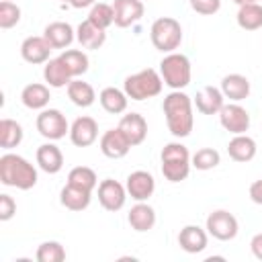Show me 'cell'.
Masks as SVG:
<instances>
[{
    "mask_svg": "<svg viewBox=\"0 0 262 262\" xmlns=\"http://www.w3.org/2000/svg\"><path fill=\"white\" fill-rule=\"evenodd\" d=\"M113 10H115V27L119 29H127L139 23L145 12L143 0H115Z\"/></svg>",
    "mask_w": 262,
    "mask_h": 262,
    "instance_id": "cell-14",
    "label": "cell"
},
{
    "mask_svg": "<svg viewBox=\"0 0 262 262\" xmlns=\"http://www.w3.org/2000/svg\"><path fill=\"white\" fill-rule=\"evenodd\" d=\"M162 111L166 115V125L168 131L182 139L188 137L192 127H194V115H192V98L182 92V90H172L170 94L164 96Z\"/></svg>",
    "mask_w": 262,
    "mask_h": 262,
    "instance_id": "cell-1",
    "label": "cell"
},
{
    "mask_svg": "<svg viewBox=\"0 0 262 262\" xmlns=\"http://www.w3.org/2000/svg\"><path fill=\"white\" fill-rule=\"evenodd\" d=\"M43 78H45V82H47L49 88H68V84L74 80L70 76V72L66 70V66L61 63L59 57H53V59H49L45 63Z\"/></svg>",
    "mask_w": 262,
    "mask_h": 262,
    "instance_id": "cell-28",
    "label": "cell"
},
{
    "mask_svg": "<svg viewBox=\"0 0 262 262\" xmlns=\"http://www.w3.org/2000/svg\"><path fill=\"white\" fill-rule=\"evenodd\" d=\"M125 188L133 201H147L156 190V180L147 170H135L127 176Z\"/></svg>",
    "mask_w": 262,
    "mask_h": 262,
    "instance_id": "cell-13",
    "label": "cell"
},
{
    "mask_svg": "<svg viewBox=\"0 0 262 262\" xmlns=\"http://www.w3.org/2000/svg\"><path fill=\"white\" fill-rule=\"evenodd\" d=\"M237 6H244V4H254V2H258V0H233Z\"/></svg>",
    "mask_w": 262,
    "mask_h": 262,
    "instance_id": "cell-43",
    "label": "cell"
},
{
    "mask_svg": "<svg viewBox=\"0 0 262 262\" xmlns=\"http://www.w3.org/2000/svg\"><path fill=\"white\" fill-rule=\"evenodd\" d=\"M250 199H252V203L262 205V178H258L250 184Z\"/></svg>",
    "mask_w": 262,
    "mask_h": 262,
    "instance_id": "cell-40",
    "label": "cell"
},
{
    "mask_svg": "<svg viewBox=\"0 0 262 262\" xmlns=\"http://www.w3.org/2000/svg\"><path fill=\"white\" fill-rule=\"evenodd\" d=\"M98 100H100V106L111 113V115H121L127 111V104H129V96L125 94V90H119L115 86H106L100 90L98 94Z\"/></svg>",
    "mask_w": 262,
    "mask_h": 262,
    "instance_id": "cell-27",
    "label": "cell"
},
{
    "mask_svg": "<svg viewBox=\"0 0 262 262\" xmlns=\"http://www.w3.org/2000/svg\"><path fill=\"white\" fill-rule=\"evenodd\" d=\"M117 127L125 133V137L129 139L131 145H139L147 137V121L139 113H127V115H123Z\"/></svg>",
    "mask_w": 262,
    "mask_h": 262,
    "instance_id": "cell-17",
    "label": "cell"
},
{
    "mask_svg": "<svg viewBox=\"0 0 262 262\" xmlns=\"http://www.w3.org/2000/svg\"><path fill=\"white\" fill-rule=\"evenodd\" d=\"M76 39H78V43H80L84 49H100V47L104 45V41H106V33H104V29L92 25V23L86 18V20H82V23L78 25V29H76Z\"/></svg>",
    "mask_w": 262,
    "mask_h": 262,
    "instance_id": "cell-24",
    "label": "cell"
},
{
    "mask_svg": "<svg viewBox=\"0 0 262 262\" xmlns=\"http://www.w3.org/2000/svg\"><path fill=\"white\" fill-rule=\"evenodd\" d=\"M151 45L162 53H172L182 43V27L172 16H160L149 27Z\"/></svg>",
    "mask_w": 262,
    "mask_h": 262,
    "instance_id": "cell-6",
    "label": "cell"
},
{
    "mask_svg": "<svg viewBox=\"0 0 262 262\" xmlns=\"http://www.w3.org/2000/svg\"><path fill=\"white\" fill-rule=\"evenodd\" d=\"M18 20H20V8L10 0H2L0 2V29H12L18 25Z\"/></svg>",
    "mask_w": 262,
    "mask_h": 262,
    "instance_id": "cell-37",
    "label": "cell"
},
{
    "mask_svg": "<svg viewBox=\"0 0 262 262\" xmlns=\"http://www.w3.org/2000/svg\"><path fill=\"white\" fill-rule=\"evenodd\" d=\"M68 184H74L78 188H84V190H94L98 186V178H96V172L88 166H76L70 170L68 174Z\"/></svg>",
    "mask_w": 262,
    "mask_h": 262,
    "instance_id": "cell-33",
    "label": "cell"
},
{
    "mask_svg": "<svg viewBox=\"0 0 262 262\" xmlns=\"http://www.w3.org/2000/svg\"><path fill=\"white\" fill-rule=\"evenodd\" d=\"M235 20H237L239 29H244V31H258L262 27V4L254 2V4L239 6Z\"/></svg>",
    "mask_w": 262,
    "mask_h": 262,
    "instance_id": "cell-31",
    "label": "cell"
},
{
    "mask_svg": "<svg viewBox=\"0 0 262 262\" xmlns=\"http://www.w3.org/2000/svg\"><path fill=\"white\" fill-rule=\"evenodd\" d=\"M221 92L231 102H242L250 96V80L244 74H227L221 80Z\"/></svg>",
    "mask_w": 262,
    "mask_h": 262,
    "instance_id": "cell-22",
    "label": "cell"
},
{
    "mask_svg": "<svg viewBox=\"0 0 262 262\" xmlns=\"http://www.w3.org/2000/svg\"><path fill=\"white\" fill-rule=\"evenodd\" d=\"M88 20L100 29H108L111 25H115V10L113 4H104V2H96L94 6H90L88 12Z\"/></svg>",
    "mask_w": 262,
    "mask_h": 262,
    "instance_id": "cell-34",
    "label": "cell"
},
{
    "mask_svg": "<svg viewBox=\"0 0 262 262\" xmlns=\"http://www.w3.org/2000/svg\"><path fill=\"white\" fill-rule=\"evenodd\" d=\"M209 242V233L207 229L199 227V225H184L178 233V246L186 252V254H199L207 248Z\"/></svg>",
    "mask_w": 262,
    "mask_h": 262,
    "instance_id": "cell-18",
    "label": "cell"
},
{
    "mask_svg": "<svg viewBox=\"0 0 262 262\" xmlns=\"http://www.w3.org/2000/svg\"><path fill=\"white\" fill-rule=\"evenodd\" d=\"M250 250H252V254H254L258 260H262V233H256V235L252 237Z\"/></svg>",
    "mask_w": 262,
    "mask_h": 262,
    "instance_id": "cell-41",
    "label": "cell"
},
{
    "mask_svg": "<svg viewBox=\"0 0 262 262\" xmlns=\"http://www.w3.org/2000/svg\"><path fill=\"white\" fill-rule=\"evenodd\" d=\"M127 221H129L131 229H135L137 233H145V231L154 229V225H156V211L145 201H137V205L131 207Z\"/></svg>",
    "mask_w": 262,
    "mask_h": 262,
    "instance_id": "cell-21",
    "label": "cell"
},
{
    "mask_svg": "<svg viewBox=\"0 0 262 262\" xmlns=\"http://www.w3.org/2000/svg\"><path fill=\"white\" fill-rule=\"evenodd\" d=\"M51 51L53 47L47 43V39L41 35V37H27L23 43H20V57L27 61V63H47L51 57Z\"/></svg>",
    "mask_w": 262,
    "mask_h": 262,
    "instance_id": "cell-15",
    "label": "cell"
},
{
    "mask_svg": "<svg viewBox=\"0 0 262 262\" xmlns=\"http://www.w3.org/2000/svg\"><path fill=\"white\" fill-rule=\"evenodd\" d=\"M90 201H92V192L90 190L78 188V186L68 184V182L59 192V203L70 211H84V209H88Z\"/></svg>",
    "mask_w": 262,
    "mask_h": 262,
    "instance_id": "cell-26",
    "label": "cell"
},
{
    "mask_svg": "<svg viewBox=\"0 0 262 262\" xmlns=\"http://www.w3.org/2000/svg\"><path fill=\"white\" fill-rule=\"evenodd\" d=\"M98 145H100L102 156H106V158H111V160H121V158H125V156L129 154V149L133 147V145L129 143V139L125 137V133H123L119 127L104 131V133L100 135Z\"/></svg>",
    "mask_w": 262,
    "mask_h": 262,
    "instance_id": "cell-11",
    "label": "cell"
},
{
    "mask_svg": "<svg viewBox=\"0 0 262 262\" xmlns=\"http://www.w3.org/2000/svg\"><path fill=\"white\" fill-rule=\"evenodd\" d=\"M35 160H37V166L47 174H57L63 168V154L53 141L39 145Z\"/></svg>",
    "mask_w": 262,
    "mask_h": 262,
    "instance_id": "cell-20",
    "label": "cell"
},
{
    "mask_svg": "<svg viewBox=\"0 0 262 262\" xmlns=\"http://www.w3.org/2000/svg\"><path fill=\"white\" fill-rule=\"evenodd\" d=\"M188 2L196 14H205V16H211L221 8V0H188Z\"/></svg>",
    "mask_w": 262,
    "mask_h": 262,
    "instance_id": "cell-38",
    "label": "cell"
},
{
    "mask_svg": "<svg viewBox=\"0 0 262 262\" xmlns=\"http://www.w3.org/2000/svg\"><path fill=\"white\" fill-rule=\"evenodd\" d=\"M23 141V127L14 119H2L0 121V147L12 149Z\"/></svg>",
    "mask_w": 262,
    "mask_h": 262,
    "instance_id": "cell-32",
    "label": "cell"
},
{
    "mask_svg": "<svg viewBox=\"0 0 262 262\" xmlns=\"http://www.w3.org/2000/svg\"><path fill=\"white\" fill-rule=\"evenodd\" d=\"M190 162H192V168L205 172V170L217 168L219 162H221V156H219V151H217L215 147H201V149L190 158Z\"/></svg>",
    "mask_w": 262,
    "mask_h": 262,
    "instance_id": "cell-35",
    "label": "cell"
},
{
    "mask_svg": "<svg viewBox=\"0 0 262 262\" xmlns=\"http://www.w3.org/2000/svg\"><path fill=\"white\" fill-rule=\"evenodd\" d=\"M256 141L246 135V133H239V135H233L227 143V154L233 162H250L254 160L256 156Z\"/></svg>",
    "mask_w": 262,
    "mask_h": 262,
    "instance_id": "cell-25",
    "label": "cell"
},
{
    "mask_svg": "<svg viewBox=\"0 0 262 262\" xmlns=\"http://www.w3.org/2000/svg\"><path fill=\"white\" fill-rule=\"evenodd\" d=\"M16 213V203L10 194H0V221H10Z\"/></svg>",
    "mask_w": 262,
    "mask_h": 262,
    "instance_id": "cell-39",
    "label": "cell"
},
{
    "mask_svg": "<svg viewBox=\"0 0 262 262\" xmlns=\"http://www.w3.org/2000/svg\"><path fill=\"white\" fill-rule=\"evenodd\" d=\"M160 76H162L164 84L172 90L186 88L190 84V78H192L190 59L184 53H178V51L166 53L164 59L160 61Z\"/></svg>",
    "mask_w": 262,
    "mask_h": 262,
    "instance_id": "cell-5",
    "label": "cell"
},
{
    "mask_svg": "<svg viewBox=\"0 0 262 262\" xmlns=\"http://www.w3.org/2000/svg\"><path fill=\"white\" fill-rule=\"evenodd\" d=\"M66 4H70L72 8H88V6H94L96 0H63Z\"/></svg>",
    "mask_w": 262,
    "mask_h": 262,
    "instance_id": "cell-42",
    "label": "cell"
},
{
    "mask_svg": "<svg viewBox=\"0 0 262 262\" xmlns=\"http://www.w3.org/2000/svg\"><path fill=\"white\" fill-rule=\"evenodd\" d=\"M190 151L186 145H182L180 141H172L166 143L160 160H162V174L168 182H182L188 178L192 162H190Z\"/></svg>",
    "mask_w": 262,
    "mask_h": 262,
    "instance_id": "cell-3",
    "label": "cell"
},
{
    "mask_svg": "<svg viewBox=\"0 0 262 262\" xmlns=\"http://www.w3.org/2000/svg\"><path fill=\"white\" fill-rule=\"evenodd\" d=\"M49 98H51V92H49V86L47 84H39V82H33V84H27L20 92V100L27 108L31 111H43L47 108L49 104Z\"/></svg>",
    "mask_w": 262,
    "mask_h": 262,
    "instance_id": "cell-23",
    "label": "cell"
},
{
    "mask_svg": "<svg viewBox=\"0 0 262 262\" xmlns=\"http://www.w3.org/2000/svg\"><path fill=\"white\" fill-rule=\"evenodd\" d=\"M219 123L231 135H239L250 129V113L239 102H229L219 111Z\"/></svg>",
    "mask_w": 262,
    "mask_h": 262,
    "instance_id": "cell-9",
    "label": "cell"
},
{
    "mask_svg": "<svg viewBox=\"0 0 262 262\" xmlns=\"http://www.w3.org/2000/svg\"><path fill=\"white\" fill-rule=\"evenodd\" d=\"M43 37L47 39V43L53 47V49H66L74 43L76 39V31L70 23H63V20H55V23H49L43 31Z\"/></svg>",
    "mask_w": 262,
    "mask_h": 262,
    "instance_id": "cell-19",
    "label": "cell"
},
{
    "mask_svg": "<svg viewBox=\"0 0 262 262\" xmlns=\"http://www.w3.org/2000/svg\"><path fill=\"white\" fill-rule=\"evenodd\" d=\"M205 229H207V233L211 237H215L219 242H229V239H233L237 235L239 223H237L233 213H229L225 209H217V211L207 215Z\"/></svg>",
    "mask_w": 262,
    "mask_h": 262,
    "instance_id": "cell-7",
    "label": "cell"
},
{
    "mask_svg": "<svg viewBox=\"0 0 262 262\" xmlns=\"http://www.w3.org/2000/svg\"><path fill=\"white\" fill-rule=\"evenodd\" d=\"M225 104V96L217 86H203L194 96V106L201 115H219Z\"/></svg>",
    "mask_w": 262,
    "mask_h": 262,
    "instance_id": "cell-16",
    "label": "cell"
},
{
    "mask_svg": "<svg viewBox=\"0 0 262 262\" xmlns=\"http://www.w3.org/2000/svg\"><path fill=\"white\" fill-rule=\"evenodd\" d=\"M127 188L125 184L113 180V178H104L98 182V203L102 205V209L115 213V211H121L125 207V201H127Z\"/></svg>",
    "mask_w": 262,
    "mask_h": 262,
    "instance_id": "cell-10",
    "label": "cell"
},
{
    "mask_svg": "<svg viewBox=\"0 0 262 262\" xmlns=\"http://www.w3.org/2000/svg\"><path fill=\"white\" fill-rule=\"evenodd\" d=\"M59 59H61V63L66 66V70L70 72L72 78H80L82 74L88 72V66H90V59L82 49H66L59 55Z\"/></svg>",
    "mask_w": 262,
    "mask_h": 262,
    "instance_id": "cell-30",
    "label": "cell"
},
{
    "mask_svg": "<svg viewBox=\"0 0 262 262\" xmlns=\"http://www.w3.org/2000/svg\"><path fill=\"white\" fill-rule=\"evenodd\" d=\"M37 262H63L66 260V248L59 244V242H43L39 248H37V254H35Z\"/></svg>",
    "mask_w": 262,
    "mask_h": 262,
    "instance_id": "cell-36",
    "label": "cell"
},
{
    "mask_svg": "<svg viewBox=\"0 0 262 262\" xmlns=\"http://www.w3.org/2000/svg\"><path fill=\"white\" fill-rule=\"evenodd\" d=\"M164 88V80L160 76L158 70L154 68H145L137 74H131L125 78V84H123V90L125 94L131 98V100H147V98H154L162 92Z\"/></svg>",
    "mask_w": 262,
    "mask_h": 262,
    "instance_id": "cell-4",
    "label": "cell"
},
{
    "mask_svg": "<svg viewBox=\"0 0 262 262\" xmlns=\"http://www.w3.org/2000/svg\"><path fill=\"white\" fill-rule=\"evenodd\" d=\"M98 139V123L92 117H78L70 125V141L76 147H90Z\"/></svg>",
    "mask_w": 262,
    "mask_h": 262,
    "instance_id": "cell-12",
    "label": "cell"
},
{
    "mask_svg": "<svg viewBox=\"0 0 262 262\" xmlns=\"http://www.w3.org/2000/svg\"><path fill=\"white\" fill-rule=\"evenodd\" d=\"M68 98L80 106V108H88L94 104L96 100V92L94 88L88 84V82H82L80 78H74L70 84H68Z\"/></svg>",
    "mask_w": 262,
    "mask_h": 262,
    "instance_id": "cell-29",
    "label": "cell"
},
{
    "mask_svg": "<svg viewBox=\"0 0 262 262\" xmlns=\"http://www.w3.org/2000/svg\"><path fill=\"white\" fill-rule=\"evenodd\" d=\"M0 182L18 190H31L37 184V168L18 154H4L0 158Z\"/></svg>",
    "mask_w": 262,
    "mask_h": 262,
    "instance_id": "cell-2",
    "label": "cell"
},
{
    "mask_svg": "<svg viewBox=\"0 0 262 262\" xmlns=\"http://www.w3.org/2000/svg\"><path fill=\"white\" fill-rule=\"evenodd\" d=\"M37 131L49 139V141H57V139H63L66 133H70V125H68V119L66 115L59 111V108H43L39 115H37Z\"/></svg>",
    "mask_w": 262,
    "mask_h": 262,
    "instance_id": "cell-8",
    "label": "cell"
}]
</instances>
